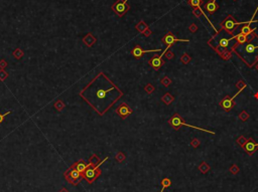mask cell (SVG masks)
Instances as JSON below:
<instances>
[{"label":"cell","mask_w":258,"mask_h":192,"mask_svg":"<svg viewBox=\"0 0 258 192\" xmlns=\"http://www.w3.org/2000/svg\"><path fill=\"white\" fill-rule=\"evenodd\" d=\"M108 159H109V157H106L104 160H102L101 162H99L97 165H96V166L89 167V168H88L87 170L83 173L84 179H86V180H87L89 183L94 182V181H95L96 179L99 177V175L101 174V171H100V169H99L100 166H101V165L103 164L106 160H108Z\"/></svg>","instance_id":"cell-1"},{"label":"cell","mask_w":258,"mask_h":192,"mask_svg":"<svg viewBox=\"0 0 258 192\" xmlns=\"http://www.w3.org/2000/svg\"><path fill=\"white\" fill-rule=\"evenodd\" d=\"M112 10L115 12V14H117V16L119 17H123L126 13L128 12L129 6L128 0H117L115 3L112 5Z\"/></svg>","instance_id":"cell-2"},{"label":"cell","mask_w":258,"mask_h":192,"mask_svg":"<svg viewBox=\"0 0 258 192\" xmlns=\"http://www.w3.org/2000/svg\"><path fill=\"white\" fill-rule=\"evenodd\" d=\"M169 124H171V126L173 128L175 129H177L180 128L181 126H187V127H190L192 129H196V130H199V131H204V132H207V133H210V134H214V132H212V131H209V130H206V129H201L199 127H195V126H192V125H189V124L185 123L184 122V120L182 119L181 117H180L177 114H175V116H173V118H171V120H169Z\"/></svg>","instance_id":"cell-3"},{"label":"cell","mask_w":258,"mask_h":192,"mask_svg":"<svg viewBox=\"0 0 258 192\" xmlns=\"http://www.w3.org/2000/svg\"><path fill=\"white\" fill-rule=\"evenodd\" d=\"M249 21H246V22H237L236 20L234 19V18L232 17L231 15H229L228 17L226 18V19L224 20L223 22H221V27H222V29H225L226 31H228V33L232 34L233 33V30L236 28V26H238L239 24H246L248 23Z\"/></svg>","instance_id":"cell-4"},{"label":"cell","mask_w":258,"mask_h":192,"mask_svg":"<svg viewBox=\"0 0 258 192\" xmlns=\"http://www.w3.org/2000/svg\"><path fill=\"white\" fill-rule=\"evenodd\" d=\"M96 162H93L92 161V158H91V161H90L89 163H85L83 160H80L79 162H76L74 165H72L71 168H75L77 169L79 172H81L82 174H83L84 172H85L86 170H87L89 167H92V166H96Z\"/></svg>","instance_id":"cell-5"},{"label":"cell","mask_w":258,"mask_h":192,"mask_svg":"<svg viewBox=\"0 0 258 192\" xmlns=\"http://www.w3.org/2000/svg\"><path fill=\"white\" fill-rule=\"evenodd\" d=\"M161 52V50L160 48H156V50H142V47H141L140 45L136 44V45L133 47V50H131V54H132V56H134L135 58H140L141 56H142L144 54H146V52Z\"/></svg>","instance_id":"cell-6"},{"label":"cell","mask_w":258,"mask_h":192,"mask_svg":"<svg viewBox=\"0 0 258 192\" xmlns=\"http://www.w3.org/2000/svg\"><path fill=\"white\" fill-rule=\"evenodd\" d=\"M116 113H117V115L120 116L121 119H126L128 116H130L132 114V110L128 107L127 104H121L116 109Z\"/></svg>","instance_id":"cell-7"},{"label":"cell","mask_w":258,"mask_h":192,"mask_svg":"<svg viewBox=\"0 0 258 192\" xmlns=\"http://www.w3.org/2000/svg\"><path fill=\"white\" fill-rule=\"evenodd\" d=\"M177 41H189L188 39H177V38H175V36L173 35V34L171 33V32H169V33H167L164 36L162 37V42L163 43L167 44V46H171L175 42Z\"/></svg>","instance_id":"cell-8"},{"label":"cell","mask_w":258,"mask_h":192,"mask_svg":"<svg viewBox=\"0 0 258 192\" xmlns=\"http://www.w3.org/2000/svg\"><path fill=\"white\" fill-rule=\"evenodd\" d=\"M243 147H244L245 151H246V152H248V154L252 155L253 153L255 152L256 148L258 147V144H257V143H255V142H254V140L250 139V140L246 141V143H245V144L243 145Z\"/></svg>","instance_id":"cell-9"},{"label":"cell","mask_w":258,"mask_h":192,"mask_svg":"<svg viewBox=\"0 0 258 192\" xmlns=\"http://www.w3.org/2000/svg\"><path fill=\"white\" fill-rule=\"evenodd\" d=\"M135 28H136L139 32H141V33H143L144 35H146V36H148V35H150L151 34V31L149 30V28L147 27V25L145 24V22L143 21V20L139 21L138 24L135 26Z\"/></svg>","instance_id":"cell-10"},{"label":"cell","mask_w":258,"mask_h":192,"mask_svg":"<svg viewBox=\"0 0 258 192\" xmlns=\"http://www.w3.org/2000/svg\"><path fill=\"white\" fill-rule=\"evenodd\" d=\"M164 64V62L162 60V56H154L149 60V64L153 67L154 69H158L161 67V65Z\"/></svg>","instance_id":"cell-11"},{"label":"cell","mask_w":258,"mask_h":192,"mask_svg":"<svg viewBox=\"0 0 258 192\" xmlns=\"http://www.w3.org/2000/svg\"><path fill=\"white\" fill-rule=\"evenodd\" d=\"M96 41H97V39H96V37L91 33V32H89L87 35H85L83 37V42L87 46H89V47H91L94 43H96Z\"/></svg>","instance_id":"cell-12"},{"label":"cell","mask_w":258,"mask_h":192,"mask_svg":"<svg viewBox=\"0 0 258 192\" xmlns=\"http://www.w3.org/2000/svg\"><path fill=\"white\" fill-rule=\"evenodd\" d=\"M221 107L223 108L224 110H226V111H230L231 108L233 107V99L231 98V99H228V98H225L224 100H223L222 102H221Z\"/></svg>","instance_id":"cell-13"},{"label":"cell","mask_w":258,"mask_h":192,"mask_svg":"<svg viewBox=\"0 0 258 192\" xmlns=\"http://www.w3.org/2000/svg\"><path fill=\"white\" fill-rule=\"evenodd\" d=\"M206 9L209 13H214L217 9H218V5L216 4V0H211L206 4Z\"/></svg>","instance_id":"cell-14"},{"label":"cell","mask_w":258,"mask_h":192,"mask_svg":"<svg viewBox=\"0 0 258 192\" xmlns=\"http://www.w3.org/2000/svg\"><path fill=\"white\" fill-rule=\"evenodd\" d=\"M233 37L236 39V41H237V43L238 44H244L245 42L247 41V36L244 35V34H242V33H239L238 35L233 36Z\"/></svg>","instance_id":"cell-15"},{"label":"cell","mask_w":258,"mask_h":192,"mask_svg":"<svg viewBox=\"0 0 258 192\" xmlns=\"http://www.w3.org/2000/svg\"><path fill=\"white\" fill-rule=\"evenodd\" d=\"M256 48H258L256 45H254L252 43H248L245 46V52L247 54H253L255 52V50H256Z\"/></svg>","instance_id":"cell-16"},{"label":"cell","mask_w":258,"mask_h":192,"mask_svg":"<svg viewBox=\"0 0 258 192\" xmlns=\"http://www.w3.org/2000/svg\"><path fill=\"white\" fill-rule=\"evenodd\" d=\"M232 38H230V39H227V38H221L220 41H219V46L220 47H223V48H227L229 45V43H230V40H232Z\"/></svg>","instance_id":"cell-17"},{"label":"cell","mask_w":258,"mask_h":192,"mask_svg":"<svg viewBox=\"0 0 258 192\" xmlns=\"http://www.w3.org/2000/svg\"><path fill=\"white\" fill-rule=\"evenodd\" d=\"M161 101L164 102L167 105H169V104H171V102L173 101V97H171V94H165V95L163 96L162 98H161Z\"/></svg>","instance_id":"cell-18"},{"label":"cell","mask_w":258,"mask_h":192,"mask_svg":"<svg viewBox=\"0 0 258 192\" xmlns=\"http://www.w3.org/2000/svg\"><path fill=\"white\" fill-rule=\"evenodd\" d=\"M171 180H169V178H164V179H163V180L161 181V185H162V188H161L160 192H163V190H164L167 187L171 186Z\"/></svg>","instance_id":"cell-19"},{"label":"cell","mask_w":258,"mask_h":192,"mask_svg":"<svg viewBox=\"0 0 258 192\" xmlns=\"http://www.w3.org/2000/svg\"><path fill=\"white\" fill-rule=\"evenodd\" d=\"M12 54H13V56H15L16 60H19V58H21L22 56H23V52H22L20 48H16V50L12 52Z\"/></svg>","instance_id":"cell-20"},{"label":"cell","mask_w":258,"mask_h":192,"mask_svg":"<svg viewBox=\"0 0 258 192\" xmlns=\"http://www.w3.org/2000/svg\"><path fill=\"white\" fill-rule=\"evenodd\" d=\"M201 1L202 0H188V3L190 4V5L192 6V7H200L201 6Z\"/></svg>","instance_id":"cell-21"},{"label":"cell","mask_w":258,"mask_h":192,"mask_svg":"<svg viewBox=\"0 0 258 192\" xmlns=\"http://www.w3.org/2000/svg\"><path fill=\"white\" fill-rule=\"evenodd\" d=\"M54 106H55V108L58 110V111H62V110L65 108V105H64V103H63L62 101H58Z\"/></svg>","instance_id":"cell-22"},{"label":"cell","mask_w":258,"mask_h":192,"mask_svg":"<svg viewBox=\"0 0 258 192\" xmlns=\"http://www.w3.org/2000/svg\"><path fill=\"white\" fill-rule=\"evenodd\" d=\"M7 77H8V73L5 71L4 69H0V81H3Z\"/></svg>","instance_id":"cell-23"},{"label":"cell","mask_w":258,"mask_h":192,"mask_svg":"<svg viewBox=\"0 0 258 192\" xmlns=\"http://www.w3.org/2000/svg\"><path fill=\"white\" fill-rule=\"evenodd\" d=\"M161 83H162L163 85H165V87H167V85H169V83H171V79H169L167 77H163V79H161Z\"/></svg>","instance_id":"cell-24"},{"label":"cell","mask_w":258,"mask_h":192,"mask_svg":"<svg viewBox=\"0 0 258 192\" xmlns=\"http://www.w3.org/2000/svg\"><path fill=\"white\" fill-rule=\"evenodd\" d=\"M124 158H125V156H124L123 153H122V152H119L117 154V156H116V160H117L118 162H121V161L123 160Z\"/></svg>","instance_id":"cell-25"},{"label":"cell","mask_w":258,"mask_h":192,"mask_svg":"<svg viewBox=\"0 0 258 192\" xmlns=\"http://www.w3.org/2000/svg\"><path fill=\"white\" fill-rule=\"evenodd\" d=\"M200 170H201V171H202V172H203V173H206V172H207V171H208V170H209V167H208V166H207V165H206V164H205V163H203V164H202V165H201V166H200Z\"/></svg>","instance_id":"cell-26"},{"label":"cell","mask_w":258,"mask_h":192,"mask_svg":"<svg viewBox=\"0 0 258 192\" xmlns=\"http://www.w3.org/2000/svg\"><path fill=\"white\" fill-rule=\"evenodd\" d=\"M12 112L11 111H9V112H7V113H4V114H2V113H0V124L2 123V122H3V120H4V118L6 117V116H8L9 115V114H11Z\"/></svg>","instance_id":"cell-27"},{"label":"cell","mask_w":258,"mask_h":192,"mask_svg":"<svg viewBox=\"0 0 258 192\" xmlns=\"http://www.w3.org/2000/svg\"><path fill=\"white\" fill-rule=\"evenodd\" d=\"M145 91L147 92V93H149V94H151L152 93L153 91H154V88L152 87V85H147L146 87H145Z\"/></svg>","instance_id":"cell-28"},{"label":"cell","mask_w":258,"mask_h":192,"mask_svg":"<svg viewBox=\"0 0 258 192\" xmlns=\"http://www.w3.org/2000/svg\"><path fill=\"white\" fill-rule=\"evenodd\" d=\"M239 118H240V119L242 120V121H245V120H246L247 118H248V115H247L246 112H242V113L240 114V116H239Z\"/></svg>","instance_id":"cell-29"},{"label":"cell","mask_w":258,"mask_h":192,"mask_svg":"<svg viewBox=\"0 0 258 192\" xmlns=\"http://www.w3.org/2000/svg\"><path fill=\"white\" fill-rule=\"evenodd\" d=\"M189 60H190L189 56H188V54H184V56H183V58H182V62H185V64H187V62H189Z\"/></svg>","instance_id":"cell-30"},{"label":"cell","mask_w":258,"mask_h":192,"mask_svg":"<svg viewBox=\"0 0 258 192\" xmlns=\"http://www.w3.org/2000/svg\"><path fill=\"white\" fill-rule=\"evenodd\" d=\"M6 66H7V62H6L4 60H2L1 62H0V69H4Z\"/></svg>","instance_id":"cell-31"},{"label":"cell","mask_w":258,"mask_h":192,"mask_svg":"<svg viewBox=\"0 0 258 192\" xmlns=\"http://www.w3.org/2000/svg\"><path fill=\"white\" fill-rule=\"evenodd\" d=\"M231 171H232L233 173H237L238 172V168H237L236 166H232L231 167Z\"/></svg>","instance_id":"cell-32"},{"label":"cell","mask_w":258,"mask_h":192,"mask_svg":"<svg viewBox=\"0 0 258 192\" xmlns=\"http://www.w3.org/2000/svg\"><path fill=\"white\" fill-rule=\"evenodd\" d=\"M198 144H199V142H198V141H196V140L192 142V145H193L194 147H197V146H198Z\"/></svg>","instance_id":"cell-33"},{"label":"cell","mask_w":258,"mask_h":192,"mask_svg":"<svg viewBox=\"0 0 258 192\" xmlns=\"http://www.w3.org/2000/svg\"><path fill=\"white\" fill-rule=\"evenodd\" d=\"M167 58H169H169H173V54H169H169H167Z\"/></svg>","instance_id":"cell-34"},{"label":"cell","mask_w":258,"mask_h":192,"mask_svg":"<svg viewBox=\"0 0 258 192\" xmlns=\"http://www.w3.org/2000/svg\"><path fill=\"white\" fill-rule=\"evenodd\" d=\"M256 67H257V69H258V64H257V66H256Z\"/></svg>","instance_id":"cell-35"}]
</instances>
